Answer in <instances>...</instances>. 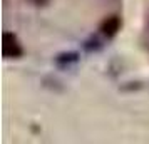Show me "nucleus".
Instances as JSON below:
<instances>
[{
  "label": "nucleus",
  "mask_w": 149,
  "mask_h": 144,
  "mask_svg": "<svg viewBox=\"0 0 149 144\" xmlns=\"http://www.w3.org/2000/svg\"><path fill=\"white\" fill-rule=\"evenodd\" d=\"M106 40H107V39H106L101 32H99V34H92L84 40L82 47H84L86 52H99V50L106 45Z\"/></svg>",
  "instance_id": "4"
},
{
  "label": "nucleus",
  "mask_w": 149,
  "mask_h": 144,
  "mask_svg": "<svg viewBox=\"0 0 149 144\" xmlns=\"http://www.w3.org/2000/svg\"><path fill=\"white\" fill-rule=\"evenodd\" d=\"M121 25H122L121 17H117V15H109V17H106V19L101 22L99 32L109 40V39H112V37L117 35V32L121 30Z\"/></svg>",
  "instance_id": "2"
},
{
  "label": "nucleus",
  "mask_w": 149,
  "mask_h": 144,
  "mask_svg": "<svg viewBox=\"0 0 149 144\" xmlns=\"http://www.w3.org/2000/svg\"><path fill=\"white\" fill-rule=\"evenodd\" d=\"M2 54L5 59H20L24 55V47L14 32L2 34Z\"/></svg>",
  "instance_id": "1"
},
{
  "label": "nucleus",
  "mask_w": 149,
  "mask_h": 144,
  "mask_svg": "<svg viewBox=\"0 0 149 144\" xmlns=\"http://www.w3.org/2000/svg\"><path fill=\"white\" fill-rule=\"evenodd\" d=\"M79 54L77 52H61V54L55 55L54 64L59 69H70L79 64Z\"/></svg>",
  "instance_id": "3"
}]
</instances>
